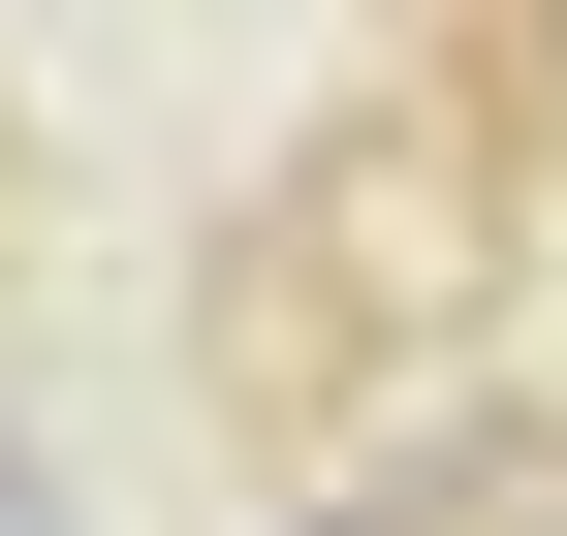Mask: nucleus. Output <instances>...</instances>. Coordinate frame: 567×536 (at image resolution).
Masks as SVG:
<instances>
[{
  "instance_id": "1",
  "label": "nucleus",
  "mask_w": 567,
  "mask_h": 536,
  "mask_svg": "<svg viewBox=\"0 0 567 536\" xmlns=\"http://www.w3.org/2000/svg\"><path fill=\"white\" fill-rule=\"evenodd\" d=\"M0 536H63V474H32V442H0Z\"/></svg>"
},
{
  "instance_id": "2",
  "label": "nucleus",
  "mask_w": 567,
  "mask_h": 536,
  "mask_svg": "<svg viewBox=\"0 0 567 536\" xmlns=\"http://www.w3.org/2000/svg\"><path fill=\"white\" fill-rule=\"evenodd\" d=\"M505 536H567V442H536V505H505Z\"/></svg>"
}]
</instances>
